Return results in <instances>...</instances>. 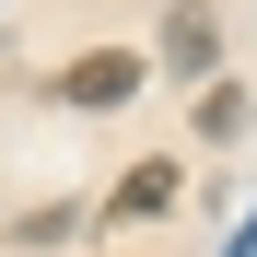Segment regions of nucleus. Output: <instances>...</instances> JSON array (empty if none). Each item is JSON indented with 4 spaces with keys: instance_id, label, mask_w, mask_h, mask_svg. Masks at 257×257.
Masks as SVG:
<instances>
[{
    "instance_id": "f03ea898",
    "label": "nucleus",
    "mask_w": 257,
    "mask_h": 257,
    "mask_svg": "<svg viewBox=\"0 0 257 257\" xmlns=\"http://www.w3.org/2000/svg\"><path fill=\"white\" fill-rule=\"evenodd\" d=\"M176 187H187L176 164H128V187H117L105 210H117V222H152V210H176Z\"/></svg>"
},
{
    "instance_id": "20e7f679",
    "label": "nucleus",
    "mask_w": 257,
    "mask_h": 257,
    "mask_svg": "<svg viewBox=\"0 0 257 257\" xmlns=\"http://www.w3.org/2000/svg\"><path fill=\"white\" fill-rule=\"evenodd\" d=\"M234 257H257V222H245V234H234Z\"/></svg>"
},
{
    "instance_id": "f257e3e1",
    "label": "nucleus",
    "mask_w": 257,
    "mask_h": 257,
    "mask_svg": "<svg viewBox=\"0 0 257 257\" xmlns=\"http://www.w3.org/2000/svg\"><path fill=\"white\" fill-rule=\"evenodd\" d=\"M59 94L105 117V105H128V94H141V59H128V47H94V59H70V70H59Z\"/></svg>"
},
{
    "instance_id": "7ed1b4c3",
    "label": "nucleus",
    "mask_w": 257,
    "mask_h": 257,
    "mask_svg": "<svg viewBox=\"0 0 257 257\" xmlns=\"http://www.w3.org/2000/svg\"><path fill=\"white\" fill-rule=\"evenodd\" d=\"M210 47H222V24H210V12H176V24H164V70H176V82H199Z\"/></svg>"
}]
</instances>
